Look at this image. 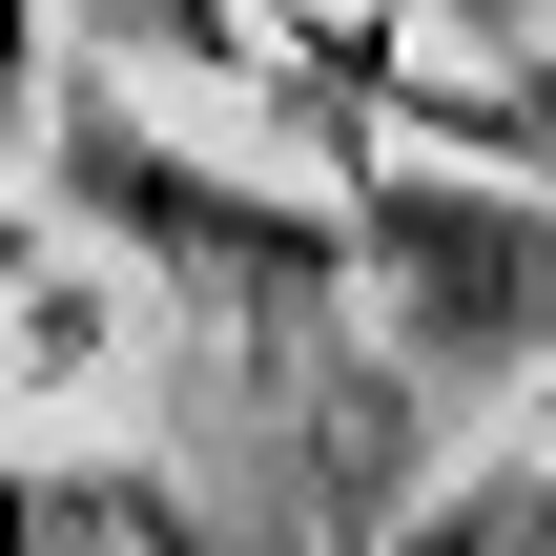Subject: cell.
<instances>
[{"label":"cell","instance_id":"obj_1","mask_svg":"<svg viewBox=\"0 0 556 556\" xmlns=\"http://www.w3.org/2000/svg\"><path fill=\"white\" fill-rule=\"evenodd\" d=\"M62 186H83V206H103L124 248H165L186 289H248V309H309V289L351 268V248H330V206H268V186H206V165H165V144H144V124H103V103L62 124Z\"/></svg>","mask_w":556,"mask_h":556},{"label":"cell","instance_id":"obj_3","mask_svg":"<svg viewBox=\"0 0 556 556\" xmlns=\"http://www.w3.org/2000/svg\"><path fill=\"white\" fill-rule=\"evenodd\" d=\"M413 556H556V475H475V495H454Z\"/></svg>","mask_w":556,"mask_h":556},{"label":"cell","instance_id":"obj_2","mask_svg":"<svg viewBox=\"0 0 556 556\" xmlns=\"http://www.w3.org/2000/svg\"><path fill=\"white\" fill-rule=\"evenodd\" d=\"M0 556H186V516H165L144 475H41V454H0Z\"/></svg>","mask_w":556,"mask_h":556},{"label":"cell","instance_id":"obj_4","mask_svg":"<svg viewBox=\"0 0 556 556\" xmlns=\"http://www.w3.org/2000/svg\"><path fill=\"white\" fill-rule=\"evenodd\" d=\"M103 21L165 41V62H206V83H248V21H227V0H103Z\"/></svg>","mask_w":556,"mask_h":556}]
</instances>
